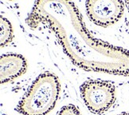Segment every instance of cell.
Here are the masks:
<instances>
[{
	"label": "cell",
	"mask_w": 129,
	"mask_h": 115,
	"mask_svg": "<svg viewBox=\"0 0 129 115\" xmlns=\"http://www.w3.org/2000/svg\"><path fill=\"white\" fill-rule=\"evenodd\" d=\"M26 23L33 29L46 24L55 33L71 61L87 71L129 76V51L94 38L76 4L69 1H37Z\"/></svg>",
	"instance_id": "6da1fadb"
},
{
	"label": "cell",
	"mask_w": 129,
	"mask_h": 115,
	"mask_svg": "<svg viewBox=\"0 0 129 115\" xmlns=\"http://www.w3.org/2000/svg\"><path fill=\"white\" fill-rule=\"evenodd\" d=\"M59 92L57 77L45 72L37 78L19 102L18 111L22 115H46L55 106Z\"/></svg>",
	"instance_id": "7a4b0ae2"
},
{
	"label": "cell",
	"mask_w": 129,
	"mask_h": 115,
	"mask_svg": "<svg viewBox=\"0 0 129 115\" xmlns=\"http://www.w3.org/2000/svg\"><path fill=\"white\" fill-rule=\"evenodd\" d=\"M81 94L88 109L94 113H105L116 100L115 86L103 80L85 82L81 86Z\"/></svg>",
	"instance_id": "3957f363"
},
{
	"label": "cell",
	"mask_w": 129,
	"mask_h": 115,
	"mask_svg": "<svg viewBox=\"0 0 129 115\" xmlns=\"http://www.w3.org/2000/svg\"><path fill=\"white\" fill-rule=\"evenodd\" d=\"M86 11L91 21L101 27H109L120 20L124 11L123 1H94L89 0L86 3Z\"/></svg>",
	"instance_id": "277c9868"
},
{
	"label": "cell",
	"mask_w": 129,
	"mask_h": 115,
	"mask_svg": "<svg viewBox=\"0 0 129 115\" xmlns=\"http://www.w3.org/2000/svg\"><path fill=\"white\" fill-rule=\"evenodd\" d=\"M27 69L26 60L18 54H3L0 58V78L4 84L21 76Z\"/></svg>",
	"instance_id": "5b68a950"
},
{
	"label": "cell",
	"mask_w": 129,
	"mask_h": 115,
	"mask_svg": "<svg viewBox=\"0 0 129 115\" xmlns=\"http://www.w3.org/2000/svg\"><path fill=\"white\" fill-rule=\"evenodd\" d=\"M0 45L1 47H3L12 41L14 37L13 28L11 22L2 15L0 17Z\"/></svg>",
	"instance_id": "8992f818"
},
{
	"label": "cell",
	"mask_w": 129,
	"mask_h": 115,
	"mask_svg": "<svg viewBox=\"0 0 129 115\" xmlns=\"http://www.w3.org/2000/svg\"><path fill=\"white\" fill-rule=\"evenodd\" d=\"M57 115H82L78 109L73 105H67L61 108Z\"/></svg>",
	"instance_id": "52a82bcc"
},
{
	"label": "cell",
	"mask_w": 129,
	"mask_h": 115,
	"mask_svg": "<svg viewBox=\"0 0 129 115\" xmlns=\"http://www.w3.org/2000/svg\"><path fill=\"white\" fill-rule=\"evenodd\" d=\"M124 3H125V5L127 6V10H128V11H129V1H126Z\"/></svg>",
	"instance_id": "ba28073f"
},
{
	"label": "cell",
	"mask_w": 129,
	"mask_h": 115,
	"mask_svg": "<svg viewBox=\"0 0 129 115\" xmlns=\"http://www.w3.org/2000/svg\"><path fill=\"white\" fill-rule=\"evenodd\" d=\"M119 115H129V113H122L119 114Z\"/></svg>",
	"instance_id": "9c48e42d"
}]
</instances>
